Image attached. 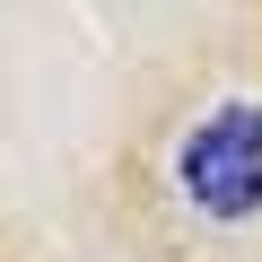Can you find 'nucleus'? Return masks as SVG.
Wrapping results in <instances>:
<instances>
[{
	"instance_id": "nucleus-1",
	"label": "nucleus",
	"mask_w": 262,
	"mask_h": 262,
	"mask_svg": "<svg viewBox=\"0 0 262 262\" xmlns=\"http://www.w3.org/2000/svg\"><path fill=\"white\" fill-rule=\"evenodd\" d=\"M175 184L210 227L262 219V105L253 96H219L175 140Z\"/></svg>"
}]
</instances>
